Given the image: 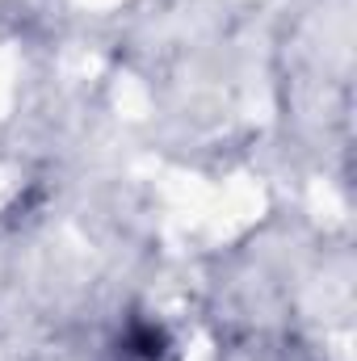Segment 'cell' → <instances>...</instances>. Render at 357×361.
Masks as SVG:
<instances>
[{"mask_svg": "<svg viewBox=\"0 0 357 361\" xmlns=\"http://www.w3.org/2000/svg\"><path fill=\"white\" fill-rule=\"evenodd\" d=\"M135 345H139V353H143V357H160L164 336H160V332H152V328H143V332H135Z\"/></svg>", "mask_w": 357, "mask_h": 361, "instance_id": "obj_1", "label": "cell"}]
</instances>
